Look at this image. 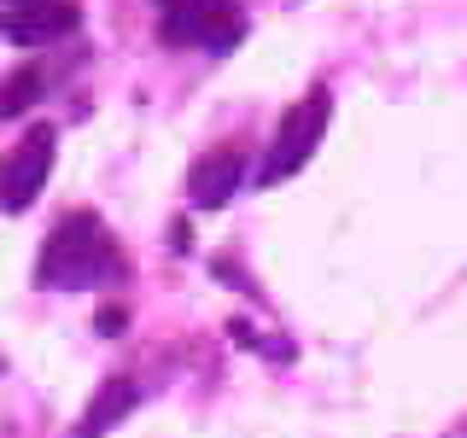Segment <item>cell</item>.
<instances>
[{
  "label": "cell",
  "instance_id": "6da1fadb",
  "mask_svg": "<svg viewBox=\"0 0 467 438\" xmlns=\"http://www.w3.org/2000/svg\"><path fill=\"white\" fill-rule=\"evenodd\" d=\"M117 275H129V257L117 252V240L106 234L99 216H65L47 245H41V263H36V287H58V292H88V287H106Z\"/></svg>",
  "mask_w": 467,
  "mask_h": 438
},
{
  "label": "cell",
  "instance_id": "7a4b0ae2",
  "mask_svg": "<svg viewBox=\"0 0 467 438\" xmlns=\"http://www.w3.org/2000/svg\"><path fill=\"white\" fill-rule=\"evenodd\" d=\"M327 117H333V94H327V88H310V94L281 117V129H275V146H269V158H263L257 182L263 187L292 182V175L310 164V152L321 146V135H327Z\"/></svg>",
  "mask_w": 467,
  "mask_h": 438
},
{
  "label": "cell",
  "instance_id": "3957f363",
  "mask_svg": "<svg viewBox=\"0 0 467 438\" xmlns=\"http://www.w3.org/2000/svg\"><path fill=\"white\" fill-rule=\"evenodd\" d=\"M158 18H164V36L175 47L228 53L234 41L245 36V18L228 6V0H158Z\"/></svg>",
  "mask_w": 467,
  "mask_h": 438
},
{
  "label": "cell",
  "instance_id": "277c9868",
  "mask_svg": "<svg viewBox=\"0 0 467 438\" xmlns=\"http://www.w3.org/2000/svg\"><path fill=\"white\" fill-rule=\"evenodd\" d=\"M53 152H58V129L36 123L6 158H0V211H29V204L41 199V187H47V175H53Z\"/></svg>",
  "mask_w": 467,
  "mask_h": 438
},
{
  "label": "cell",
  "instance_id": "5b68a950",
  "mask_svg": "<svg viewBox=\"0 0 467 438\" xmlns=\"http://www.w3.org/2000/svg\"><path fill=\"white\" fill-rule=\"evenodd\" d=\"M240 182H245V158L234 152V146H216V152H204L193 164L187 193H193L199 211H216V204H228L234 193H240Z\"/></svg>",
  "mask_w": 467,
  "mask_h": 438
},
{
  "label": "cell",
  "instance_id": "8992f818",
  "mask_svg": "<svg viewBox=\"0 0 467 438\" xmlns=\"http://www.w3.org/2000/svg\"><path fill=\"white\" fill-rule=\"evenodd\" d=\"M0 29L12 41H53V36H70L77 29V6L70 0H47V6H24V12H0Z\"/></svg>",
  "mask_w": 467,
  "mask_h": 438
},
{
  "label": "cell",
  "instance_id": "52a82bcc",
  "mask_svg": "<svg viewBox=\"0 0 467 438\" xmlns=\"http://www.w3.org/2000/svg\"><path fill=\"white\" fill-rule=\"evenodd\" d=\"M135 403H140V391L129 386V380H106V386L94 391V403H88V415L77 421V438H99L106 427H117Z\"/></svg>",
  "mask_w": 467,
  "mask_h": 438
},
{
  "label": "cell",
  "instance_id": "ba28073f",
  "mask_svg": "<svg viewBox=\"0 0 467 438\" xmlns=\"http://www.w3.org/2000/svg\"><path fill=\"white\" fill-rule=\"evenodd\" d=\"M41 99V70H18L6 88H0V123L6 117H18V111H29Z\"/></svg>",
  "mask_w": 467,
  "mask_h": 438
},
{
  "label": "cell",
  "instance_id": "9c48e42d",
  "mask_svg": "<svg viewBox=\"0 0 467 438\" xmlns=\"http://www.w3.org/2000/svg\"><path fill=\"white\" fill-rule=\"evenodd\" d=\"M99 333H123V310H106V316H99Z\"/></svg>",
  "mask_w": 467,
  "mask_h": 438
},
{
  "label": "cell",
  "instance_id": "30bf717a",
  "mask_svg": "<svg viewBox=\"0 0 467 438\" xmlns=\"http://www.w3.org/2000/svg\"><path fill=\"white\" fill-rule=\"evenodd\" d=\"M24 6H47V0H6V12H24Z\"/></svg>",
  "mask_w": 467,
  "mask_h": 438
}]
</instances>
